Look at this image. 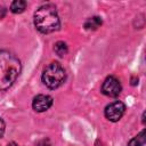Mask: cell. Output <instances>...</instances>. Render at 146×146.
Instances as JSON below:
<instances>
[{"label":"cell","mask_w":146,"mask_h":146,"mask_svg":"<svg viewBox=\"0 0 146 146\" xmlns=\"http://www.w3.org/2000/svg\"><path fill=\"white\" fill-rule=\"evenodd\" d=\"M21 73L19 59L8 50H0V90L9 89Z\"/></svg>","instance_id":"obj_1"},{"label":"cell","mask_w":146,"mask_h":146,"mask_svg":"<svg viewBox=\"0 0 146 146\" xmlns=\"http://www.w3.org/2000/svg\"><path fill=\"white\" fill-rule=\"evenodd\" d=\"M34 25L41 33H51L57 31L60 22L56 7L50 3L39 7L34 13Z\"/></svg>","instance_id":"obj_2"},{"label":"cell","mask_w":146,"mask_h":146,"mask_svg":"<svg viewBox=\"0 0 146 146\" xmlns=\"http://www.w3.org/2000/svg\"><path fill=\"white\" fill-rule=\"evenodd\" d=\"M66 79V74H65V70L63 68V66L57 63H50L42 73V82L50 89H56L59 86H62L64 83Z\"/></svg>","instance_id":"obj_3"},{"label":"cell","mask_w":146,"mask_h":146,"mask_svg":"<svg viewBox=\"0 0 146 146\" xmlns=\"http://www.w3.org/2000/svg\"><path fill=\"white\" fill-rule=\"evenodd\" d=\"M125 112V105L122 103V102H114V103H111L110 105H107L105 107V116L107 120L112 121V122H116L119 121L122 115L124 114Z\"/></svg>","instance_id":"obj_4"},{"label":"cell","mask_w":146,"mask_h":146,"mask_svg":"<svg viewBox=\"0 0 146 146\" xmlns=\"http://www.w3.org/2000/svg\"><path fill=\"white\" fill-rule=\"evenodd\" d=\"M122 90L120 81L114 76H107L102 86V92L108 97H116Z\"/></svg>","instance_id":"obj_5"},{"label":"cell","mask_w":146,"mask_h":146,"mask_svg":"<svg viewBox=\"0 0 146 146\" xmlns=\"http://www.w3.org/2000/svg\"><path fill=\"white\" fill-rule=\"evenodd\" d=\"M52 105V98L48 95H38L33 98L32 107L35 112H44Z\"/></svg>","instance_id":"obj_6"},{"label":"cell","mask_w":146,"mask_h":146,"mask_svg":"<svg viewBox=\"0 0 146 146\" xmlns=\"http://www.w3.org/2000/svg\"><path fill=\"white\" fill-rule=\"evenodd\" d=\"M102 25V18L98 17V16H94V17H90L84 23V27L87 30H97L99 26Z\"/></svg>","instance_id":"obj_7"},{"label":"cell","mask_w":146,"mask_h":146,"mask_svg":"<svg viewBox=\"0 0 146 146\" xmlns=\"http://www.w3.org/2000/svg\"><path fill=\"white\" fill-rule=\"evenodd\" d=\"M25 8H26V1L24 0H15L10 5V10L14 14H21L25 10Z\"/></svg>","instance_id":"obj_8"},{"label":"cell","mask_w":146,"mask_h":146,"mask_svg":"<svg viewBox=\"0 0 146 146\" xmlns=\"http://www.w3.org/2000/svg\"><path fill=\"white\" fill-rule=\"evenodd\" d=\"M145 140V130H143L128 143V146H144Z\"/></svg>","instance_id":"obj_9"},{"label":"cell","mask_w":146,"mask_h":146,"mask_svg":"<svg viewBox=\"0 0 146 146\" xmlns=\"http://www.w3.org/2000/svg\"><path fill=\"white\" fill-rule=\"evenodd\" d=\"M54 50H55V52H56L59 57L65 56V55L67 54V51H68L66 43L63 42V41H58V42H56V43H55V47H54Z\"/></svg>","instance_id":"obj_10"},{"label":"cell","mask_w":146,"mask_h":146,"mask_svg":"<svg viewBox=\"0 0 146 146\" xmlns=\"http://www.w3.org/2000/svg\"><path fill=\"white\" fill-rule=\"evenodd\" d=\"M36 146H51V144L48 139H42V140H39L36 143Z\"/></svg>","instance_id":"obj_11"},{"label":"cell","mask_w":146,"mask_h":146,"mask_svg":"<svg viewBox=\"0 0 146 146\" xmlns=\"http://www.w3.org/2000/svg\"><path fill=\"white\" fill-rule=\"evenodd\" d=\"M3 133H5V122H3V120L0 117V138L3 136Z\"/></svg>","instance_id":"obj_12"},{"label":"cell","mask_w":146,"mask_h":146,"mask_svg":"<svg viewBox=\"0 0 146 146\" xmlns=\"http://www.w3.org/2000/svg\"><path fill=\"white\" fill-rule=\"evenodd\" d=\"M5 13H6V9L3 7H0V18H2L5 16Z\"/></svg>","instance_id":"obj_13"},{"label":"cell","mask_w":146,"mask_h":146,"mask_svg":"<svg viewBox=\"0 0 146 146\" xmlns=\"http://www.w3.org/2000/svg\"><path fill=\"white\" fill-rule=\"evenodd\" d=\"M7 146H18V145H17L16 143H14V141H13V143H9Z\"/></svg>","instance_id":"obj_14"}]
</instances>
